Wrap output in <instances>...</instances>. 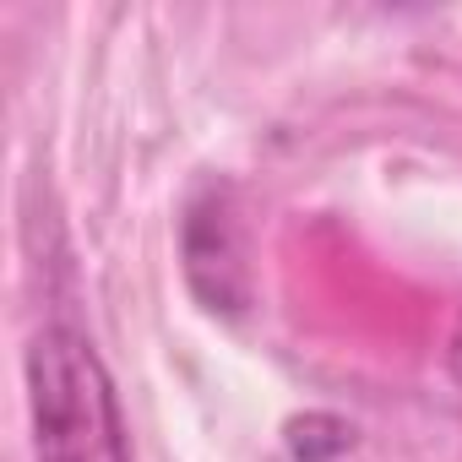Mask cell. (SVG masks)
Listing matches in <instances>:
<instances>
[{
  "instance_id": "obj_3",
  "label": "cell",
  "mask_w": 462,
  "mask_h": 462,
  "mask_svg": "<svg viewBox=\"0 0 462 462\" xmlns=\"http://www.w3.org/2000/svg\"><path fill=\"white\" fill-rule=\"evenodd\" d=\"M354 446V424L337 419V413H305L289 424V451L300 462H332Z\"/></svg>"
},
{
  "instance_id": "obj_4",
  "label": "cell",
  "mask_w": 462,
  "mask_h": 462,
  "mask_svg": "<svg viewBox=\"0 0 462 462\" xmlns=\"http://www.w3.org/2000/svg\"><path fill=\"white\" fill-rule=\"evenodd\" d=\"M446 370L462 386V305H457V321H451V337H446Z\"/></svg>"
},
{
  "instance_id": "obj_2",
  "label": "cell",
  "mask_w": 462,
  "mask_h": 462,
  "mask_svg": "<svg viewBox=\"0 0 462 462\" xmlns=\"http://www.w3.org/2000/svg\"><path fill=\"white\" fill-rule=\"evenodd\" d=\"M185 278L212 310H240L245 305V262H240V228L228 201L212 190L190 201L185 212Z\"/></svg>"
},
{
  "instance_id": "obj_1",
  "label": "cell",
  "mask_w": 462,
  "mask_h": 462,
  "mask_svg": "<svg viewBox=\"0 0 462 462\" xmlns=\"http://www.w3.org/2000/svg\"><path fill=\"white\" fill-rule=\"evenodd\" d=\"M28 413L39 462H131L115 381L93 337L66 321L28 343Z\"/></svg>"
}]
</instances>
